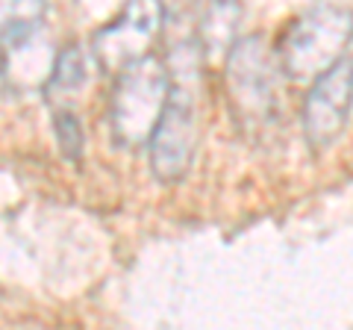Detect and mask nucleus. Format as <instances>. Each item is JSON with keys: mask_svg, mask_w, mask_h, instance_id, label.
I'll list each match as a JSON object with an SVG mask.
<instances>
[{"mask_svg": "<svg viewBox=\"0 0 353 330\" xmlns=\"http://www.w3.org/2000/svg\"><path fill=\"white\" fill-rule=\"evenodd\" d=\"M201 57V45H180V50L174 48L176 62L171 68L168 106L150 139V171L165 186L185 177L201 142V83H197Z\"/></svg>", "mask_w": 353, "mask_h": 330, "instance_id": "1", "label": "nucleus"}, {"mask_svg": "<svg viewBox=\"0 0 353 330\" xmlns=\"http://www.w3.org/2000/svg\"><path fill=\"white\" fill-rule=\"evenodd\" d=\"M283 65L277 50L262 36L239 39L224 57V92L236 124L245 133H259L280 113Z\"/></svg>", "mask_w": 353, "mask_h": 330, "instance_id": "2", "label": "nucleus"}, {"mask_svg": "<svg viewBox=\"0 0 353 330\" xmlns=\"http://www.w3.org/2000/svg\"><path fill=\"white\" fill-rule=\"evenodd\" d=\"M171 68L159 57H145L115 74L109 92V127L121 148L136 151L150 145L153 130L168 106Z\"/></svg>", "mask_w": 353, "mask_h": 330, "instance_id": "3", "label": "nucleus"}, {"mask_svg": "<svg viewBox=\"0 0 353 330\" xmlns=\"http://www.w3.org/2000/svg\"><path fill=\"white\" fill-rule=\"evenodd\" d=\"M353 41V12L345 6L318 3L285 27L277 57L283 74L294 83H312L330 71Z\"/></svg>", "mask_w": 353, "mask_h": 330, "instance_id": "4", "label": "nucleus"}, {"mask_svg": "<svg viewBox=\"0 0 353 330\" xmlns=\"http://www.w3.org/2000/svg\"><path fill=\"white\" fill-rule=\"evenodd\" d=\"M165 27L162 0H127L124 9L101 27L92 39V50L97 65L106 74H118L127 65L145 59L153 53Z\"/></svg>", "mask_w": 353, "mask_h": 330, "instance_id": "5", "label": "nucleus"}, {"mask_svg": "<svg viewBox=\"0 0 353 330\" xmlns=\"http://www.w3.org/2000/svg\"><path fill=\"white\" fill-rule=\"evenodd\" d=\"M353 106V62L339 59L333 68L312 80L303 101V136L312 151L336 145Z\"/></svg>", "mask_w": 353, "mask_h": 330, "instance_id": "6", "label": "nucleus"}, {"mask_svg": "<svg viewBox=\"0 0 353 330\" xmlns=\"http://www.w3.org/2000/svg\"><path fill=\"white\" fill-rule=\"evenodd\" d=\"M88 57L83 53L80 45H68L57 53V59H53V68L48 74V80H44V97L53 104V106H68L80 97V92L88 86Z\"/></svg>", "mask_w": 353, "mask_h": 330, "instance_id": "7", "label": "nucleus"}, {"mask_svg": "<svg viewBox=\"0 0 353 330\" xmlns=\"http://www.w3.org/2000/svg\"><path fill=\"white\" fill-rule=\"evenodd\" d=\"M241 3L239 0H209L197 18V45L209 57H227L239 41Z\"/></svg>", "mask_w": 353, "mask_h": 330, "instance_id": "8", "label": "nucleus"}, {"mask_svg": "<svg viewBox=\"0 0 353 330\" xmlns=\"http://www.w3.org/2000/svg\"><path fill=\"white\" fill-rule=\"evenodd\" d=\"M44 21V0H3V50L32 45Z\"/></svg>", "mask_w": 353, "mask_h": 330, "instance_id": "9", "label": "nucleus"}, {"mask_svg": "<svg viewBox=\"0 0 353 330\" xmlns=\"http://www.w3.org/2000/svg\"><path fill=\"white\" fill-rule=\"evenodd\" d=\"M53 130H57V145L59 153L68 162H80L83 157V148H85V133H83V124L68 106H59L53 113Z\"/></svg>", "mask_w": 353, "mask_h": 330, "instance_id": "10", "label": "nucleus"}]
</instances>
